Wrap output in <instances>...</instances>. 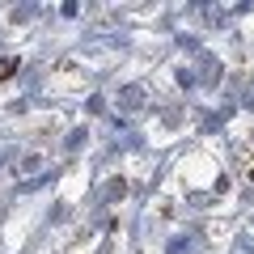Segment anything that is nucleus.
Here are the masks:
<instances>
[{
	"mask_svg": "<svg viewBox=\"0 0 254 254\" xmlns=\"http://www.w3.org/2000/svg\"><path fill=\"white\" fill-rule=\"evenodd\" d=\"M119 195H123V178H110L106 182V199H119Z\"/></svg>",
	"mask_w": 254,
	"mask_h": 254,
	"instance_id": "nucleus-1",
	"label": "nucleus"
},
{
	"mask_svg": "<svg viewBox=\"0 0 254 254\" xmlns=\"http://www.w3.org/2000/svg\"><path fill=\"white\" fill-rule=\"evenodd\" d=\"M123 102H127V106H140V102H144V93H140V89H127Z\"/></svg>",
	"mask_w": 254,
	"mask_h": 254,
	"instance_id": "nucleus-2",
	"label": "nucleus"
},
{
	"mask_svg": "<svg viewBox=\"0 0 254 254\" xmlns=\"http://www.w3.org/2000/svg\"><path fill=\"white\" fill-rule=\"evenodd\" d=\"M13 72V60H0V76H9Z\"/></svg>",
	"mask_w": 254,
	"mask_h": 254,
	"instance_id": "nucleus-3",
	"label": "nucleus"
}]
</instances>
